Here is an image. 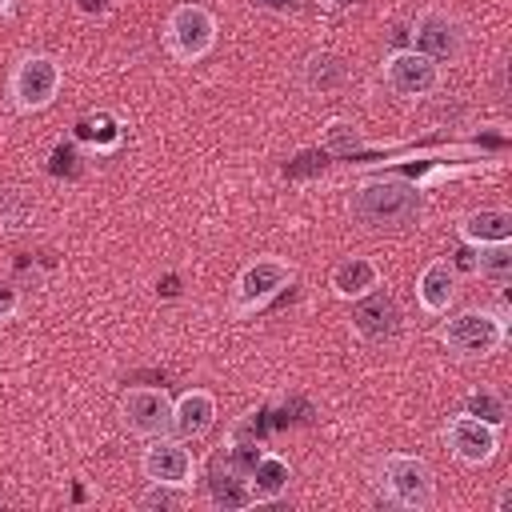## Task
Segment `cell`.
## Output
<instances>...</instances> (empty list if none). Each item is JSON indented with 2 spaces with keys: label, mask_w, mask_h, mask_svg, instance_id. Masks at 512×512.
I'll list each match as a JSON object with an SVG mask.
<instances>
[{
  "label": "cell",
  "mask_w": 512,
  "mask_h": 512,
  "mask_svg": "<svg viewBox=\"0 0 512 512\" xmlns=\"http://www.w3.org/2000/svg\"><path fill=\"white\" fill-rule=\"evenodd\" d=\"M60 84H64L60 64H56L52 56H44V52H32V56H24V60L12 68V76H8V96H12V104H16L20 112H44V108L60 96Z\"/></svg>",
  "instance_id": "5"
},
{
  "label": "cell",
  "mask_w": 512,
  "mask_h": 512,
  "mask_svg": "<svg viewBox=\"0 0 512 512\" xmlns=\"http://www.w3.org/2000/svg\"><path fill=\"white\" fill-rule=\"evenodd\" d=\"M188 496H184V488H176V484H156V480H148V492L136 500L140 508H180Z\"/></svg>",
  "instance_id": "23"
},
{
  "label": "cell",
  "mask_w": 512,
  "mask_h": 512,
  "mask_svg": "<svg viewBox=\"0 0 512 512\" xmlns=\"http://www.w3.org/2000/svg\"><path fill=\"white\" fill-rule=\"evenodd\" d=\"M504 340H508V324H504V312L496 308H464L440 324V344L464 360H484Z\"/></svg>",
  "instance_id": "3"
},
{
  "label": "cell",
  "mask_w": 512,
  "mask_h": 512,
  "mask_svg": "<svg viewBox=\"0 0 512 512\" xmlns=\"http://www.w3.org/2000/svg\"><path fill=\"white\" fill-rule=\"evenodd\" d=\"M456 288H460V276H456V264L436 256L424 264V272L416 276V300L428 316H444L456 300Z\"/></svg>",
  "instance_id": "13"
},
{
  "label": "cell",
  "mask_w": 512,
  "mask_h": 512,
  "mask_svg": "<svg viewBox=\"0 0 512 512\" xmlns=\"http://www.w3.org/2000/svg\"><path fill=\"white\" fill-rule=\"evenodd\" d=\"M212 424H216V396L212 392L192 388L180 400H172V436H180L184 444L208 436Z\"/></svg>",
  "instance_id": "14"
},
{
  "label": "cell",
  "mask_w": 512,
  "mask_h": 512,
  "mask_svg": "<svg viewBox=\"0 0 512 512\" xmlns=\"http://www.w3.org/2000/svg\"><path fill=\"white\" fill-rule=\"evenodd\" d=\"M372 288H380V268L368 256H348V260H340L332 268V292L340 300H356V296H364Z\"/></svg>",
  "instance_id": "18"
},
{
  "label": "cell",
  "mask_w": 512,
  "mask_h": 512,
  "mask_svg": "<svg viewBox=\"0 0 512 512\" xmlns=\"http://www.w3.org/2000/svg\"><path fill=\"white\" fill-rule=\"evenodd\" d=\"M120 424L124 432L152 440L172 432V400L164 388H128L120 396Z\"/></svg>",
  "instance_id": "7"
},
{
  "label": "cell",
  "mask_w": 512,
  "mask_h": 512,
  "mask_svg": "<svg viewBox=\"0 0 512 512\" xmlns=\"http://www.w3.org/2000/svg\"><path fill=\"white\" fill-rule=\"evenodd\" d=\"M348 212L356 224L372 228V232H404L416 228L424 216V192L412 180L400 176H372L364 184H356Z\"/></svg>",
  "instance_id": "1"
},
{
  "label": "cell",
  "mask_w": 512,
  "mask_h": 512,
  "mask_svg": "<svg viewBox=\"0 0 512 512\" xmlns=\"http://www.w3.org/2000/svg\"><path fill=\"white\" fill-rule=\"evenodd\" d=\"M300 80H304L308 92H320V96H324V92H336V88L348 84V60H344L340 52H312V56L304 60Z\"/></svg>",
  "instance_id": "19"
},
{
  "label": "cell",
  "mask_w": 512,
  "mask_h": 512,
  "mask_svg": "<svg viewBox=\"0 0 512 512\" xmlns=\"http://www.w3.org/2000/svg\"><path fill=\"white\" fill-rule=\"evenodd\" d=\"M140 472H144V480L188 488L196 464H192V452L184 448V440L168 432V436H152V440H148V448H144V456H140Z\"/></svg>",
  "instance_id": "10"
},
{
  "label": "cell",
  "mask_w": 512,
  "mask_h": 512,
  "mask_svg": "<svg viewBox=\"0 0 512 512\" xmlns=\"http://www.w3.org/2000/svg\"><path fill=\"white\" fill-rule=\"evenodd\" d=\"M12 12V0H0V16H8Z\"/></svg>",
  "instance_id": "25"
},
{
  "label": "cell",
  "mask_w": 512,
  "mask_h": 512,
  "mask_svg": "<svg viewBox=\"0 0 512 512\" xmlns=\"http://www.w3.org/2000/svg\"><path fill=\"white\" fill-rule=\"evenodd\" d=\"M164 48L180 60V64H192V60H204L212 48H216V16L204 8V4H176L164 20Z\"/></svg>",
  "instance_id": "4"
},
{
  "label": "cell",
  "mask_w": 512,
  "mask_h": 512,
  "mask_svg": "<svg viewBox=\"0 0 512 512\" xmlns=\"http://www.w3.org/2000/svg\"><path fill=\"white\" fill-rule=\"evenodd\" d=\"M208 500H212V508H224V512H236V508H248V504H252L248 476H240V472H236L220 452H216V460H212Z\"/></svg>",
  "instance_id": "16"
},
{
  "label": "cell",
  "mask_w": 512,
  "mask_h": 512,
  "mask_svg": "<svg viewBox=\"0 0 512 512\" xmlns=\"http://www.w3.org/2000/svg\"><path fill=\"white\" fill-rule=\"evenodd\" d=\"M16 312H20V292L8 280H0V320H12Z\"/></svg>",
  "instance_id": "24"
},
{
  "label": "cell",
  "mask_w": 512,
  "mask_h": 512,
  "mask_svg": "<svg viewBox=\"0 0 512 512\" xmlns=\"http://www.w3.org/2000/svg\"><path fill=\"white\" fill-rule=\"evenodd\" d=\"M468 44V28L460 16L444 12V8H424L412 20V52L436 60V64H452L464 56Z\"/></svg>",
  "instance_id": "6"
},
{
  "label": "cell",
  "mask_w": 512,
  "mask_h": 512,
  "mask_svg": "<svg viewBox=\"0 0 512 512\" xmlns=\"http://www.w3.org/2000/svg\"><path fill=\"white\" fill-rule=\"evenodd\" d=\"M376 492L384 504L404 508V512H428L436 508V476L424 456L412 452H388L376 464Z\"/></svg>",
  "instance_id": "2"
},
{
  "label": "cell",
  "mask_w": 512,
  "mask_h": 512,
  "mask_svg": "<svg viewBox=\"0 0 512 512\" xmlns=\"http://www.w3.org/2000/svg\"><path fill=\"white\" fill-rule=\"evenodd\" d=\"M332 4H336V8H348V4H356V0H332Z\"/></svg>",
  "instance_id": "26"
},
{
  "label": "cell",
  "mask_w": 512,
  "mask_h": 512,
  "mask_svg": "<svg viewBox=\"0 0 512 512\" xmlns=\"http://www.w3.org/2000/svg\"><path fill=\"white\" fill-rule=\"evenodd\" d=\"M444 444H448V452H452L460 464L480 468V464H488V460L496 456V448H500V428H492V424H484V420L460 412V416H452V420L444 424Z\"/></svg>",
  "instance_id": "9"
},
{
  "label": "cell",
  "mask_w": 512,
  "mask_h": 512,
  "mask_svg": "<svg viewBox=\"0 0 512 512\" xmlns=\"http://www.w3.org/2000/svg\"><path fill=\"white\" fill-rule=\"evenodd\" d=\"M460 236L464 244H496V240H512V212L508 208H472L460 220Z\"/></svg>",
  "instance_id": "17"
},
{
  "label": "cell",
  "mask_w": 512,
  "mask_h": 512,
  "mask_svg": "<svg viewBox=\"0 0 512 512\" xmlns=\"http://www.w3.org/2000/svg\"><path fill=\"white\" fill-rule=\"evenodd\" d=\"M464 412L476 416V420H484V424H492V428H504V420H508V400H504L496 388H472V392L464 396Z\"/></svg>",
  "instance_id": "21"
},
{
  "label": "cell",
  "mask_w": 512,
  "mask_h": 512,
  "mask_svg": "<svg viewBox=\"0 0 512 512\" xmlns=\"http://www.w3.org/2000/svg\"><path fill=\"white\" fill-rule=\"evenodd\" d=\"M288 484H292V468H288V460L276 456V452H260L256 464H252V472H248L252 504H272V500H280V496L288 492Z\"/></svg>",
  "instance_id": "15"
},
{
  "label": "cell",
  "mask_w": 512,
  "mask_h": 512,
  "mask_svg": "<svg viewBox=\"0 0 512 512\" xmlns=\"http://www.w3.org/2000/svg\"><path fill=\"white\" fill-rule=\"evenodd\" d=\"M384 84L404 96V100H420V96H432L440 88V64L412 52V48H396L388 60H384Z\"/></svg>",
  "instance_id": "8"
},
{
  "label": "cell",
  "mask_w": 512,
  "mask_h": 512,
  "mask_svg": "<svg viewBox=\"0 0 512 512\" xmlns=\"http://www.w3.org/2000/svg\"><path fill=\"white\" fill-rule=\"evenodd\" d=\"M288 280H292V268H288L284 260L264 256V260L248 264V268L236 276V312H256V308L268 304L280 288H288Z\"/></svg>",
  "instance_id": "11"
},
{
  "label": "cell",
  "mask_w": 512,
  "mask_h": 512,
  "mask_svg": "<svg viewBox=\"0 0 512 512\" xmlns=\"http://www.w3.org/2000/svg\"><path fill=\"white\" fill-rule=\"evenodd\" d=\"M360 144H364V136H360V128L352 120H328V128H324V152L352 156Z\"/></svg>",
  "instance_id": "22"
},
{
  "label": "cell",
  "mask_w": 512,
  "mask_h": 512,
  "mask_svg": "<svg viewBox=\"0 0 512 512\" xmlns=\"http://www.w3.org/2000/svg\"><path fill=\"white\" fill-rule=\"evenodd\" d=\"M396 328H400V304H396L392 292L372 288V292L356 296V304H352V332H356L360 340L380 344V340H388Z\"/></svg>",
  "instance_id": "12"
},
{
  "label": "cell",
  "mask_w": 512,
  "mask_h": 512,
  "mask_svg": "<svg viewBox=\"0 0 512 512\" xmlns=\"http://www.w3.org/2000/svg\"><path fill=\"white\" fill-rule=\"evenodd\" d=\"M472 268L492 280V284H508L512 276V240H496V244H476V260Z\"/></svg>",
  "instance_id": "20"
}]
</instances>
